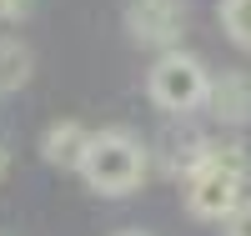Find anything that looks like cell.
<instances>
[{
  "label": "cell",
  "mask_w": 251,
  "mask_h": 236,
  "mask_svg": "<svg viewBox=\"0 0 251 236\" xmlns=\"http://www.w3.org/2000/svg\"><path fill=\"white\" fill-rule=\"evenodd\" d=\"M246 176H251L246 146L241 141H211L206 161L186 176V211L196 221H226L246 201Z\"/></svg>",
  "instance_id": "obj_1"
},
{
  "label": "cell",
  "mask_w": 251,
  "mask_h": 236,
  "mask_svg": "<svg viewBox=\"0 0 251 236\" xmlns=\"http://www.w3.org/2000/svg\"><path fill=\"white\" fill-rule=\"evenodd\" d=\"M146 171H151V151L131 131H96L80 176H86V186L96 196H131L146 181Z\"/></svg>",
  "instance_id": "obj_2"
},
{
  "label": "cell",
  "mask_w": 251,
  "mask_h": 236,
  "mask_svg": "<svg viewBox=\"0 0 251 236\" xmlns=\"http://www.w3.org/2000/svg\"><path fill=\"white\" fill-rule=\"evenodd\" d=\"M206 91H211V71L181 46L161 51L151 76H146V96H151L166 116H191L196 105H206Z\"/></svg>",
  "instance_id": "obj_3"
},
{
  "label": "cell",
  "mask_w": 251,
  "mask_h": 236,
  "mask_svg": "<svg viewBox=\"0 0 251 236\" xmlns=\"http://www.w3.org/2000/svg\"><path fill=\"white\" fill-rule=\"evenodd\" d=\"M186 30V0H131L126 5V35L146 51H176Z\"/></svg>",
  "instance_id": "obj_4"
},
{
  "label": "cell",
  "mask_w": 251,
  "mask_h": 236,
  "mask_svg": "<svg viewBox=\"0 0 251 236\" xmlns=\"http://www.w3.org/2000/svg\"><path fill=\"white\" fill-rule=\"evenodd\" d=\"M206 151H211V141H206L196 126H186L181 116H176V126H166V136L156 141V161H161V171L166 176H191V171L206 161Z\"/></svg>",
  "instance_id": "obj_5"
},
{
  "label": "cell",
  "mask_w": 251,
  "mask_h": 236,
  "mask_svg": "<svg viewBox=\"0 0 251 236\" xmlns=\"http://www.w3.org/2000/svg\"><path fill=\"white\" fill-rule=\"evenodd\" d=\"M206 111H211L221 126H246V121H251V76H246V71H221V76H211Z\"/></svg>",
  "instance_id": "obj_6"
},
{
  "label": "cell",
  "mask_w": 251,
  "mask_h": 236,
  "mask_svg": "<svg viewBox=\"0 0 251 236\" xmlns=\"http://www.w3.org/2000/svg\"><path fill=\"white\" fill-rule=\"evenodd\" d=\"M91 141H96V131H86L80 121H55V126H46V136H40V156L55 171H80Z\"/></svg>",
  "instance_id": "obj_7"
},
{
  "label": "cell",
  "mask_w": 251,
  "mask_h": 236,
  "mask_svg": "<svg viewBox=\"0 0 251 236\" xmlns=\"http://www.w3.org/2000/svg\"><path fill=\"white\" fill-rule=\"evenodd\" d=\"M30 76H35V51L20 35H0V96L25 91Z\"/></svg>",
  "instance_id": "obj_8"
},
{
  "label": "cell",
  "mask_w": 251,
  "mask_h": 236,
  "mask_svg": "<svg viewBox=\"0 0 251 236\" xmlns=\"http://www.w3.org/2000/svg\"><path fill=\"white\" fill-rule=\"evenodd\" d=\"M221 30L231 35V46L251 51V0H221Z\"/></svg>",
  "instance_id": "obj_9"
},
{
  "label": "cell",
  "mask_w": 251,
  "mask_h": 236,
  "mask_svg": "<svg viewBox=\"0 0 251 236\" xmlns=\"http://www.w3.org/2000/svg\"><path fill=\"white\" fill-rule=\"evenodd\" d=\"M221 226H226V236H251V196H246V201H241Z\"/></svg>",
  "instance_id": "obj_10"
},
{
  "label": "cell",
  "mask_w": 251,
  "mask_h": 236,
  "mask_svg": "<svg viewBox=\"0 0 251 236\" xmlns=\"http://www.w3.org/2000/svg\"><path fill=\"white\" fill-rule=\"evenodd\" d=\"M30 10H35V0H0V20H5V26L30 20Z\"/></svg>",
  "instance_id": "obj_11"
},
{
  "label": "cell",
  "mask_w": 251,
  "mask_h": 236,
  "mask_svg": "<svg viewBox=\"0 0 251 236\" xmlns=\"http://www.w3.org/2000/svg\"><path fill=\"white\" fill-rule=\"evenodd\" d=\"M10 171V151H5V141H0V176Z\"/></svg>",
  "instance_id": "obj_12"
},
{
  "label": "cell",
  "mask_w": 251,
  "mask_h": 236,
  "mask_svg": "<svg viewBox=\"0 0 251 236\" xmlns=\"http://www.w3.org/2000/svg\"><path fill=\"white\" fill-rule=\"evenodd\" d=\"M116 236H146V231H116Z\"/></svg>",
  "instance_id": "obj_13"
}]
</instances>
